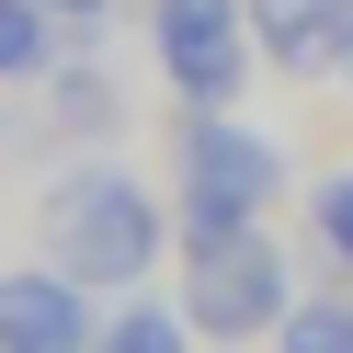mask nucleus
<instances>
[{
    "label": "nucleus",
    "instance_id": "obj_9",
    "mask_svg": "<svg viewBox=\"0 0 353 353\" xmlns=\"http://www.w3.org/2000/svg\"><path fill=\"white\" fill-rule=\"evenodd\" d=\"M285 342H296V353H353V307H296Z\"/></svg>",
    "mask_w": 353,
    "mask_h": 353
},
{
    "label": "nucleus",
    "instance_id": "obj_1",
    "mask_svg": "<svg viewBox=\"0 0 353 353\" xmlns=\"http://www.w3.org/2000/svg\"><path fill=\"white\" fill-rule=\"evenodd\" d=\"M46 251L69 262L80 285H137L148 262H160V205H148L125 171H69V183L46 194Z\"/></svg>",
    "mask_w": 353,
    "mask_h": 353
},
{
    "label": "nucleus",
    "instance_id": "obj_5",
    "mask_svg": "<svg viewBox=\"0 0 353 353\" xmlns=\"http://www.w3.org/2000/svg\"><path fill=\"white\" fill-rule=\"evenodd\" d=\"M0 342L12 353H69L92 342V307H80V274H0Z\"/></svg>",
    "mask_w": 353,
    "mask_h": 353
},
{
    "label": "nucleus",
    "instance_id": "obj_4",
    "mask_svg": "<svg viewBox=\"0 0 353 353\" xmlns=\"http://www.w3.org/2000/svg\"><path fill=\"white\" fill-rule=\"evenodd\" d=\"M239 12H251V0H160V69L183 80L194 103H228L239 80H251Z\"/></svg>",
    "mask_w": 353,
    "mask_h": 353
},
{
    "label": "nucleus",
    "instance_id": "obj_3",
    "mask_svg": "<svg viewBox=\"0 0 353 353\" xmlns=\"http://www.w3.org/2000/svg\"><path fill=\"white\" fill-rule=\"evenodd\" d=\"M274 183H285V160H274V137H251V125L205 114L183 137V228H251V216L274 205Z\"/></svg>",
    "mask_w": 353,
    "mask_h": 353
},
{
    "label": "nucleus",
    "instance_id": "obj_8",
    "mask_svg": "<svg viewBox=\"0 0 353 353\" xmlns=\"http://www.w3.org/2000/svg\"><path fill=\"white\" fill-rule=\"evenodd\" d=\"M183 330H194V307H125L114 353H183Z\"/></svg>",
    "mask_w": 353,
    "mask_h": 353
},
{
    "label": "nucleus",
    "instance_id": "obj_2",
    "mask_svg": "<svg viewBox=\"0 0 353 353\" xmlns=\"http://www.w3.org/2000/svg\"><path fill=\"white\" fill-rule=\"evenodd\" d=\"M183 307H194V330H205V342L274 330V307H285V262H274V239H251V228H194Z\"/></svg>",
    "mask_w": 353,
    "mask_h": 353
},
{
    "label": "nucleus",
    "instance_id": "obj_6",
    "mask_svg": "<svg viewBox=\"0 0 353 353\" xmlns=\"http://www.w3.org/2000/svg\"><path fill=\"white\" fill-rule=\"evenodd\" d=\"M251 23L274 34L285 69H319V57H330V23H342V0H251Z\"/></svg>",
    "mask_w": 353,
    "mask_h": 353
},
{
    "label": "nucleus",
    "instance_id": "obj_11",
    "mask_svg": "<svg viewBox=\"0 0 353 353\" xmlns=\"http://www.w3.org/2000/svg\"><path fill=\"white\" fill-rule=\"evenodd\" d=\"M57 12H103V0H57Z\"/></svg>",
    "mask_w": 353,
    "mask_h": 353
},
{
    "label": "nucleus",
    "instance_id": "obj_7",
    "mask_svg": "<svg viewBox=\"0 0 353 353\" xmlns=\"http://www.w3.org/2000/svg\"><path fill=\"white\" fill-rule=\"evenodd\" d=\"M46 12L57 0H0V80H46Z\"/></svg>",
    "mask_w": 353,
    "mask_h": 353
},
{
    "label": "nucleus",
    "instance_id": "obj_10",
    "mask_svg": "<svg viewBox=\"0 0 353 353\" xmlns=\"http://www.w3.org/2000/svg\"><path fill=\"white\" fill-rule=\"evenodd\" d=\"M319 239H330V251L353 262V171H342V183H330V194H319Z\"/></svg>",
    "mask_w": 353,
    "mask_h": 353
}]
</instances>
